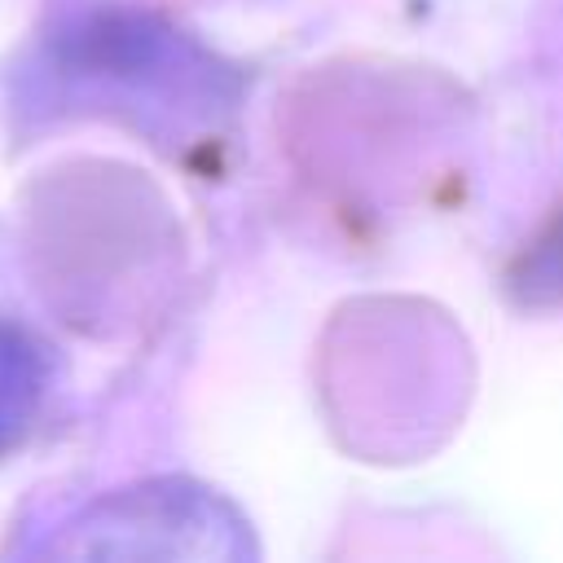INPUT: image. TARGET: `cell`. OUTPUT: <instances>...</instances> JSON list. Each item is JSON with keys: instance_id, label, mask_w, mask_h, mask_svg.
<instances>
[{"instance_id": "cell-2", "label": "cell", "mask_w": 563, "mask_h": 563, "mask_svg": "<svg viewBox=\"0 0 563 563\" xmlns=\"http://www.w3.org/2000/svg\"><path fill=\"white\" fill-rule=\"evenodd\" d=\"M515 286L523 299H563V216L545 229V238L523 255Z\"/></svg>"}, {"instance_id": "cell-1", "label": "cell", "mask_w": 563, "mask_h": 563, "mask_svg": "<svg viewBox=\"0 0 563 563\" xmlns=\"http://www.w3.org/2000/svg\"><path fill=\"white\" fill-rule=\"evenodd\" d=\"M40 387H44L40 347L13 325H0V453L26 431L40 405Z\"/></svg>"}]
</instances>
